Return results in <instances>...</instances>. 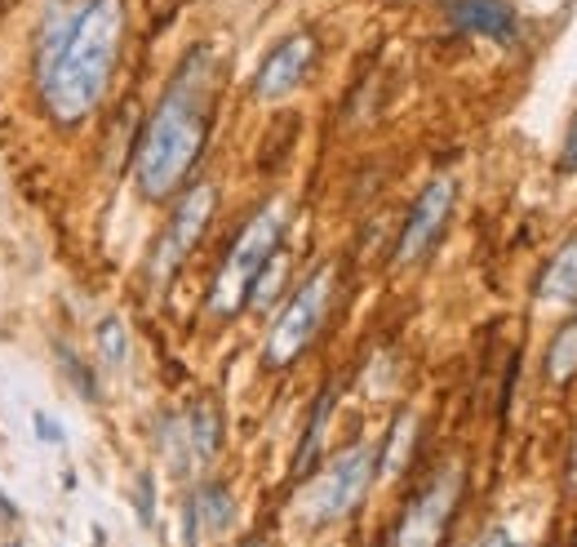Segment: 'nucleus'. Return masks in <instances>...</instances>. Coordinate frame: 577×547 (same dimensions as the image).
Instances as JSON below:
<instances>
[{"instance_id": "nucleus-14", "label": "nucleus", "mask_w": 577, "mask_h": 547, "mask_svg": "<svg viewBox=\"0 0 577 547\" xmlns=\"http://www.w3.org/2000/svg\"><path fill=\"white\" fill-rule=\"evenodd\" d=\"M192 504H196V517H201L209 530H227V526H232V517H236L232 490H227L223 481H209V486H201V490L192 495Z\"/></svg>"}, {"instance_id": "nucleus-22", "label": "nucleus", "mask_w": 577, "mask_h": 547, "mask_svg": "<svg viewBox=\"0 0 577 547\" xmlns=\"http://www.w3.org/2000/svg\"><path fill=\"white\" fill-rule=\"evenodd\" d=\"M569 463H574V468H569V486L577 490V437H574V459H569Z\"/></svg>"}, {"instance_id": "nucleus-7", "label": "nucleus", "mask_w": 577, "mask_h": 547, "mask_svg": "<svg viewBox=\"0 0 577 547\" xmlns=\"http://www.w3.org/2000/svg\"><path fill=\"white\" fill-rule=\"evenodd\" d=\"M462 499V468H444L413 504L409 512L400 517V530H395V544L391 547H440L444 530H449V517Z\"/></svg>"}, {"instance_id": "nucleus-16", "label": "nucleus", "mask_w": 577, "mask_h": 547, "mask_svg": "<svg viewBox=\"0 0 577 547\" xmlns=\"http://www.w3.org/2000/svg\"><path fill=\"white\" fill-rule=\"evenodd\" d=\"M329 410H333V392H324V397H320V406H315V414H311V423H306V437H302V446H297L293 472H311V463H315V455H320V446H324Z\"/></svg>"}, {"instance_id": "nucleus-9", "label": "nucleus", "mask_w": 577, "mask_h": 547, "mask_svg": "<svg viewBox=\"0 0 577 547\" xmlns=\"http://www.w3.org/2000/svg\"><path fill=\"white\" fill-rule=\"evenodd\" d=\"M311 62H315V36L293 31L288 40H281V45L263 58L258 80H254V94H258L263 102L285 98V94H293V89L302 85V76L311 71Z\"/></svg>"}, {"instance_id": "nucleus-20", "label": "nucleus", "mask_w": 577, "mask_h": 547, "mask_svg": "<svg viewBox=\"0 0 577 547\" xmlns=\"http://www.w3.org/2000/svg\"><path fill=\"white\" fill-rule=\"evenodd\" d=\"M138 517L151 526V477H138Z\"/></svg>"}, {"instance_id": "nucleus-6", "label": "nucleus", "mask_w": 577, "mask_h": 547, "mask_svg": "<svg viewBox=\"0 0 577 547\" xmlns=\"http://www.w3.org/2000/svg\"><path fill=\"white\" fill-rule=\"evenodd\" d=\"M214 205H218V187H214V183H196V187L178 201V209H174V218H169V227H165V236H160V245H156V258H151L156 285H165V281L187 263V254L196 250V241L205 236V227H209V218H214Z\"/></svg>"}, {"instance_id": "nucleus-23", "label": "nucleus", "mask_w": 577, "mask_h": 547, "mask_svg": "<svg viewBox=\"0 0 577 547\" xmlns=\"http://www.w3.org/2000/svg\"><path fill=\"white\" fill-rule=\"evenodd\" d=\"M250 547H258V544H250Z\"/></svg>"}, {"instance_id": "nucleus-4", "label": "nucleus", "mask_w": 577, "mask_h": 547, "mask_svg": "<svg viewBox=\"0 0 577 547\" xmlns=\"http://www.w3.org/2000/svg\"><path fill=\"white\" fill-rule=\"evenodd\" d=\"M378 477V450L373 446H351L346 455H338L302 495H297V512L311 526H329L342 521L346 512L360 508V499L369 495Z\"/></svg>"}, {"instance_id": "nucleus-1", "label": "nucleus", "mask_w": 577, "mask_h": 547, "mask_svg": "<svg viewBox=\"0 0 577 547\" xmlns=\"http://www.w3.org/2000/svg\"><path fill=\"white\" fill-rule=\"evenodd\" d=\"M209 85H214V53L192 49L169 80L160 107L151 111L143 143H138V187L151 201H165L183 187L192 165L205 152V129H209Z\"/></svg>"}, {"instance_id": "nucleus-10", "label": "nucleus", "mask_w": 577, "mask_h": 547, "mask_svg": "<svg viewBox=\"0 0 577 547\" xmlns=\"http://www.w3.org/2000/svg\"><path fill=\"white\" fill-rule=\"evenodd\" d=\"M449 22L462 36H485V40H498V45H511L516 31H520V18H516L511 0H453Z\"/></svg>"}, {"instance_id": "nucleus-5", "label": "nucleus", "mask_w": 577, "mask_h": 547, "mask_svg": "<svg viewBox=\"0 0 577 547\" xmlns=\"http://www.w3.org/2000/svg\"><path fill=\"white\" fill-rule=\"evenodd\" d=\"M329 299H333V267H320V272H311V276L302 281V290L288 299L281 321H276L272 334H267L263 361H267L272 370H285V365H293V361L306 352V343L315 339V330H320V321H324V312H329Z\"/></svg>"}, {"instance_id": "nucleus-15", "label": "nucleus", "mask_w": 577, "mask_h": 547, "mask_svg": "<svg viewBox=\"0 0 577 547\" xmlns=\"http://www.w3.org/2000/svg\"><path fill=\"white\" fill-rule=\"evenodd\" d=\"M413 437H418V419H413V414H400V419H395V428H391V441H387V450L378 455V472L395 477V472L404 468L409 450H413Z\"/></svg>"}, {"instance_id": "nucleus-19", "label": "nucleus", "mask_w": 577, "mask_h": 547, "mask_svg": "<svg viewBox=\"0 0 577 547\" xmlns=\"http://www.w3.org/2000/svg\"><path fill=\"white\" fill-rule=\"evenodd\" d=\"M480 547H529V544H525V539H520L516 530L498 526V530H489V535H485V544H480Z\"/></svg>"}, {"instance_id": "nucleus-21", "label": "nucleus", "mask_w": 577, "mask_h": 547, "mask_svg": "<svg viewBox=\"0 0 577 547\" xmlns=\"http://www.w3.org/2000/svg\"><path fill=\"white\" fill-rule=\"evenodd\" d=\"M560 169H577V116L569 125V138H565V156H560Z\"/></svg>"}, {"instance_id": "nucleus-8", "label": "nucleus", "mask_w": 577, "mask_h": 547, "mask_svg": "<svg viewBox=\"0 0 577 547\" xmlns=\"http://www.w3.org/2000/svg\"><path fill=\"white\" fill-rule=\"evenodd\" d=\"M453 201H458V183L449 174H440V178H431L422 187V196L413 201V214H409V223L400 232V250H395L400 263H418L436 245V236L444 232V223L453 214Z\"/></svg>"}, {"instance_id": "nucleus-17", "label": "nucleus", "mask_w": 577, "mask_h": 547, "mask_svg": "<svg viewBox=\"0 0 577 547\" xmlns=\"http://www.w3.org/2000/svg\"><path fill=\"white\" fill-rule=\"evenodd\" d=\"M98 352H102L107 365H125L129 361V330H125L120 316H107L98 325Z\"/></svg>"}, {"instance_id": "nucleus-13", "label": "nucleus", "mask_w": 577, "mask_h": 547, "mask_svg": "<svg viewBox=\"0 0 577 547\" xmlns=\"http://www.w3.org/2000/svg\"><path fill=\"white\" fill-rule=\"evenodd\" d=\"M577 379V321H565L547 348V383L565 388Z\"/></svg>"}, {"instance_id": "nucleus-11", "label": "nucleus", "mask_w": 577, "mask_h": 547, "mask_svg": "<svg viewBox=\"0 0 577 547\" xmlns=\"http://www.w3.org/2000/svg\"><path fill=\"white\" fill-rule=\"evenodd\" d=\"M538 299L542 303H577V236H569L556 258L547 263L542 281H538Z\"/></svg>"}, {"instance_id": "nucleus-3", "label": "nucleus", "mask_w": 577, "mask_h": 547, "mask_svg": "<svg viewBox=\"0 0 577 547\" xmlns=\"http://www.w3.org/2000/svg\"><path fill=\"white\" fill-rule=\"evenodd\" d=\"M281 236H285V205L272 201V205H263V209L250 218V227L236 236V245H232V254H227V263H223L214 290H209V312H214V316L227 321V316H236V312L250 303V290H254L258 272L272 263V254L281 250Z\"/></svg>"}, {"instance_id": "nucleus-12", "label": "nucleus", "mask_w": 577, "mask_h": 547, "mask_svg": "<svg viewBox=\"0 0 577 547\" xmlns=\"http://www.w3.org/2000/svg\"><path fill=\"white\" fill-rule=\"evenodd\" d=\"M187 441H192V455L196 459H214L218 446H223V419H218V406L214 401H196L192 414H187Z\"/></svg>"}, {"instance_id": "nucleus-2", "label": "nucleus", "mask_w": 577, "mask_h": 547, "mask_svg": "<svg viewBox=\"0 0 577 547\" xmlns=\"http://www.w3.org/2000/svg\"><path fill=\"white\" fill-rule=\"evenodd\" d=\"M125 27H129L125 0H85L80 4L58 58L40 71V98L58 125H76L102 102L120 45H125Z\"/></svg>"}, {"instance_id": "nucleus-18", "label": "nucleus", "mask_w": 577, "mask_h": 547, "mask_svg": "<svg viewBox=\"0 0 577 547\" xmlns=\"http://www.w3.org/2000/svg\"><path fill=\"white\" fill-rule=\"evenodd\" d=\"M31 423H36V437H40L45 446H62V441H67V437H62V428H58L45 410H36V414H31Z\"/></svg>"}]
</instances>
